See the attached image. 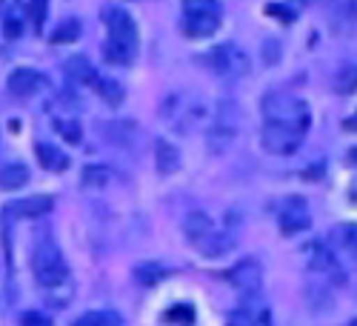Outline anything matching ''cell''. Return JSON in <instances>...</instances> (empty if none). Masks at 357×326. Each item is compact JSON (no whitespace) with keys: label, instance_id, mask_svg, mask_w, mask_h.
Here are the masks:
<instances>
[{"label":"cell","instance_id":"cell-25","mask_svg":"<svg viewBox=\"0 0 357 326\" xmlns=\"http://www.w3.org/2000/svg\"><path fill=\"white\" fill-rule=\"evenodd\" d=\"M335 89L340 95L354 92V89H357V66H343L337 72V77H335Z\"/></svg>","mask_w":357,"mask_h":326},{"label":"cell","instance_id":"cell-5","mask_svg":"<svg viewBox=\"0 0 357 326\" xmlns=\"http://www.w3.org/2000/svg\"><path fill=\"white\" fill-rule=\"evenodd\" d=\"M223 23V6L220 0H183V17L181 29L192 40L212 38Z\"/></svg>","mask_w":357,"mask_h":326},{"label":"cell","instance_id":"cell-11","mask_svg":"<svg viewBox=\"0 0 357 326\" xmlns=\"http://www.w3.org/2000/svg\"><path fill=\"white\" fill-rule=\"evenodd\" d=\"M226 281L234 289H241L243 295H249V298H252V295L260 289V283H263V269H260L257 260H241L234 269L226 272Z\"/></svg>","mask_w":357,"mask_h":326},{"label":"cell","instance_id":"cell-26","mask_svg":"<svg viewBox=\"0 0 357 326\" xmlns=\"http://www.w3.org/2000/svg\"><path fill=\"white\" fill-rule=\"evenodd\" d=\"M77 35H80V20H75V17H72V20H63L61 26L54 29L52 40H54V43H69V40H75Z\"/></svg>","mask_w":357,"mask_h":326},{"label":"cell","instance_id":"cell-31","mask_svg":"<svg viewBox=\"0 0 357 326\" xmlns=\"http://www.w3.org/2000/svg\"><path fill=\"white\" fill-rule=\"evenodd\" d=\"M269 12H272L278 20H286V23H291V20H294V15H291L289 9H280V6H275V3H269Z\"/></svg>","mask_w":357,"mask_h":326},{"label":"cell","instance_id":"cell-2","mask_svg":"<svg viewBox=\"0 0 357 326\" xmlns=\"http://www.w3.org/2000/svg\"><path fill=\"white\" fill-rule=\"evenodd\" d=\"M189 244L203 255V258H223L231 249V235L215 226V221L203 212H192L183 223Z\"/></svg>","mask_w":357,"mask_h":326},{"label":"cell","instance_id":"cell-17","mask_svg":"<svg viewBox=\"0 0 357 326\" xmlns=\"http://www.w3.org/2000/svg\"><path fill=\"white\" fill-rule=\"evenodd\" d=\"M72 326H126V323L112 309H89L77 320H72Z\"/></svg>","mask_w":357,"mask_h":326},{"label":"cell","instance_id":"cell-30","mask_svg":"<svg viewBox=\"0 0 357 326\" xmlns=\"http://www.w3.org/2000/svg\"><path fill=\"white\" fill-rule=\"evenodd\" d=\"M166 320H183V323H192V320H195V309H192V306H174V309H169Z\"/></svg>","mask_w":357,"mask_h":326},{"label":"cell","instance_id":"cell-29","mask_svg":"<svg viewBox=\"0 0 357 326\" xmlns=\"http://www.w3.org/2000/svg\"><path fill=\"white\" fill-rule=\"evenodd\" d=\"M20 326H54L52 318H46L43 312H26L20 318Z\"/></svg>","mask_w":357,"mask_h":326},{"label":"cell","instance_id":"cell-19","mask_svg":"<svg viewBox=\"0 0 357 326\" xmlns=\"http://www.w3.org/2000/svg\"><path fill=\"white\" fill-rule=\"evenodd\" d=\"M66 75H69L72 83H86V86H89L98 72H95L92 64H89V57L77 54V57H69V61H66Z\"/></svg>","mask_w":357,"mask_h":326},{"label":"cell","instance_id":"cell-7","mask_svg":"<svg viewBox=\"0 0 357 326\" xmlns=\"http://www.w3.org/2000/svg\"><path fill=\"white\" fill-rule=\"evenodd\" d=\"M206 66H209L212 72L223 75V77H241L249 72V54L243 49H237L234 43H220L215 46L212 52L203 54Z\"/></svg>","mask_w":357,"mask_h":326},{"label":"cell","instance_id":"cell-27","mask_svg":"<svg viewBox=\"0 0 357 326\" xmlns=\"http://www.w3.org/2000/svg\"><path fill=\"white\" fill-rule=\"evenodd\" d=\"M54 126H57V132H61L69 143H80V126H77V121H63V117H57Z\"/></svg>","mask_w":357,"mask_h":326},{"label":"cell","instance_id":"cell-3","mask_svg":"<svg viewBox=\"0 0 357 326\" xmlns=\"http://www.w3.org/2000/svg\"><path fill=\"white\" fill-rule=\"evenodd\" d=\"M263 121L309 132L312 112H309V103L303 98H297L291 92H269L263 98Z\"/></svg>","mask_w":357,"mask_h":326},{"label":"cell","instance_id":"cell-28","mask_svg":"<svg viewBox=\"0 0 357 326\" xmlns=\"http://www.w3.org/2000/svg\"><path fill=\"white\" fill-rule=\"evenodd\" d=\"M109 175H112V169H106V166H89V169L83 172V181H86V184L103 186V184H109Z\"/></svg>","mask_w":357,"mask_h":326},{"label":"cell","instance_id":"cell-8","mask_svg":"<svg viewBox=\"0 0 357 326\" xmlns=\"http://www.w3.org/2000/svg\"><path fill=\"white\" fill-rule=\"evenodd\" d=\"M234 135H237V114L231 112V103H220V109L215 114V124L209 129V149L215 155L226 152L234 140Z\"/></svg>","mask_w":357,"mask_h":326},{"label":"cell","instance_id":"cell-6","mask_svg":"<svg viewBox=\"0 0 357 326\" xmlns=\"http://www.w3.org/2000/svg\"><path fill=\"white\" fill-rule=\"evenodd\" d=\"M306 140V129H294V126H280V124H263L260 143L269 155H294Z\"/></svg>","mask_w":357,"mask_h":326},{"label":"cell","instance_id":"cell-15","mask_svg":"<svg viewBox=\"0 0 357 326\" xmlns=\"http://www.w3.org/2000/svg\"><path fill=\"white\" fill-rule=\"evenodd\" d=\"M35 155H38V163H40L46 172L61 175V172L69 169V158H66V152L54 149V146H49V143H38V146H35Z\"/></svg>","mask_w":357,"mask_h":326},{"label":"cell","instance_id":"cell-16","mask_svg":"<svg viewBox=\"0 0 357 326\" xmlns=\"http://www.w3.org/2000/svg\"><path fill=\"white\" fill-rule=\"evenodd\" d=\"M29 184V169L23 163H3L0 166V189L15 192Z\"/></svg>","mask_w":357,"mask_h":326},{"label":"cell","instance_id":"cell-23","mask_svg":"<svg viewBox=\"0 0 357 326\" xmlns=\"http://www.w3.org/2000/svg\"><path fill=\"white\" fill-rule=\"evenodd\" d=\"M163 275H166V269L160 263H137L135 266V281L143 283V286H155Z\"/></svg>","mask_w":357,"mask_h":326},{"label":"cell","instance_id":"cell-1","mask_svg":"<svg viewBox=\"0 0 357 326\" xmlns=\"http://www.w3.org/2000/svg\"><path fill=\"white\" fill-rule=\"evenodd\" d=\"M103 23H106V61L117 66H129L137 57L140 35H137V23L126 9H103Z\"/></svg>","mask_w":357,"mask_h":326},{"label":"cell","instance_id":"cell-10","mask_svg":"<svg viewBox=\"0 0 357 326\" xmlns=\"http://www.w3.org/2000/svg\"><path fill=\"white\" fill-rule=\"evenodd\" d=\"M206 114H209V109H206V103L200 98H186V106L163 109V117H169L177 126V132H189L192 126H200L206 121Z\"/></svg>","mask_w":357,"mask_h":326},{"label":"cell","instance_id":"cell-22","mask_svg":"<svg viewBox=\"0 0 357 326\" xmlns=\"http://www.w3.org/2000/svg\"><path fill=\"white\" fill-rule=\"evenodd\" d=\"M23 23H26L23 9H20V6H12V9L6 12V17H3V35H6L9 40H17V38L23 35Z\"/></svg>","mask_w":357,"mask_h":326},{"label":"cell","instance_id":"cell-14","mask_svg":"<svg viewBox=\"0 0 357 326\" xmlns=\"http://www.w3.org/2000/svg\"><path fill=\"white\" fill-rule=\"evenodd\" d=\"M54 209V200L49 195H32V198H17L6 206V215L12 218H26V221H35L43 218Z\"/></svg>","mask_w":357,"mask_h":326},{"label":"cell","instance_id":"cell-21","mask_svg":"<svg viewBox=\"0 0 357 326\" xmlns=\"http://www.w3.org/2000/svg\"><path fill=\"white\" fill-rule=\"evenodd\" d=\"M46 15H49V3H46V0H26V20L32 23V29H35L38 35L43 32Z\"/></svg>","mask_w":357,"mask_h":326},{"label":"cell","instance_id":"cell-13","mask_svg":"<svg viewBox=\"0 0 357 326\" xmlns=\"http://www.w3.org/2000/svg\"><path fill=\"white\" fill-rule=\"evenodd\" d=\"M226 326H272V312L266 304L249 298L243 306H237L226 318Z\"/></svg>","mask_w":357,"mask_h":326},{"label":"cell","instance_id":"cell-32","mask_svg":"<svg viewBox=\"0 0 357 326\" xmlns=\"http://www.w3.org/2000/svg\"><path fill=\"white\" fill-rule=\"evenodd\" d=\"M349 126H351V129H354V132H357V112H354V114H351V121H349Z\"/></svg>","mask_w":357,"mask_h":326},{"label":"cell","instance_id":"cell-4","mask_svg":"<svg viewBox=\"0 0 357 326\" xmlns=\"http://www.w3.org/2000/svg\"><path fill=\"white\" fill-rule=\"evenodd\" d=\"M32 272L38 278V283L43 289H54V286H63L69 283V266H66V258L61 252L49 235H40V241L35 244V252H32Z\"/></svg>","mask_w":357,"mask_h":326},{"label":"cell","instance_id":"cell-18","mask_svg":"<svg viewBox=\"0 0 357 326\" xmlns=\"http://www.w3.org/2000/svg\"><path fill=\"white\" fill-rule=\"evenodd\" d=\"M95 89V92L109 103V106H117V103H123V86L117 83V80H112V77H103V75H95L92 77V83H89Z\"/></svg>","mask_w":357,"mask_h":326},{"label":"cell","instance_id":"cell-9","mask_svg":"<svg viewBox=\"0 0 357 326\" xmlns=\"http://www.w3.org/2000/svg\"><path fill=\"white\" fill-rule=\"evenodd\" d=\"M309 223H312V218H309V203H306L303 198L291 195V198H286V200L280 203V209H278V226H280L283 235H297V232L309 229Z\"/></svg>","mask_w":357,"mask_h":326},{"label":"cell","instance_id":"cell-24","mask_svg":"<svg viewBox=\"0 0 357 326\" xmlns=\"http://www.w3.org/2000/svg\"><path fill=\"white\" fill-rule=\"evenodd\" d=\"M335 244H340V249L357 255V223H346L335 229Z\"/></svg>","mask_w":357,"mask_h":326},{"label":"cell","instance_id":"cell-33","mask_svg":"<svg viewBox=\"0 0 357 326\" xmlns=\"http://www.w3.org/2000/svg\"><path fill=\"white\" fill-rule=\"evenodd\" d=\"M351 326H357V320H354V323H351Z\"/></svg>","mask_w":357,"mask_h":326},{"label":"cell","instance_id":"cell-20","mask_svg":"<svg viewBox=\"0 0 357 326\" xmlns=\"http://www.w3.org/2000/svg\"><path fill=\"white\" fill-rule=\"evenodd\" d=\"M158 172L160 175H172L177 166H181V155H177V149L172 143H166V140H158Z\"/></svg>","mask_w":357,"mask_h":326},{"label":"cell","instance_id":"cell-12","mask_svg":"<svg viewBox=\"0 0 357 326\" xmlns=\"http://www.w3.org/2000/svg\"><path fill=\"white\" fill-rule=\"evenodd\" d=\"M9 92L17 95V98H32L38 92H43L46 89V75L38 72V69H29V66H20L9 75Z\"/></svg>","mask_w":357,"mask_h":326}]
</instances>
